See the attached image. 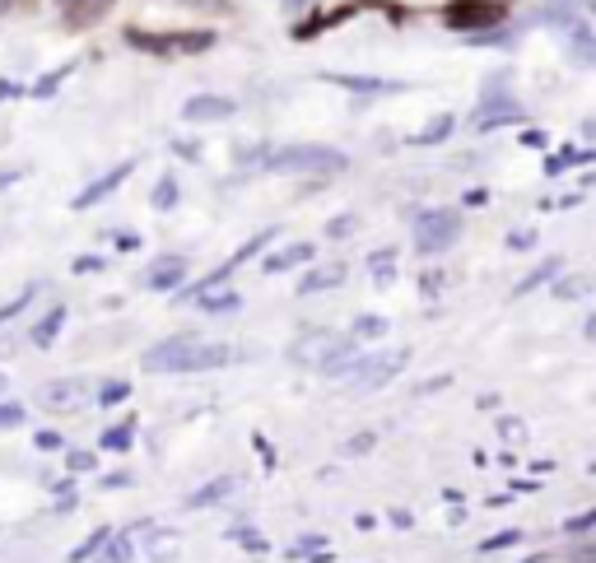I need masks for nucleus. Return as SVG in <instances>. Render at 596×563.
<instances>
[{
  "label": "nucleus",
  "mask_w": 596,
  "mask_h": 563,
  "mask_svg": "<svg viewBox=\"0 0 596 563\" xmlns=\"http://www.w3.org/2000/svg\"><path fill=\"white\" fill-rule=\"evenodd\" d=\"M127 172H131V164H121V168H117V172H108V178H103L98 187H90V191H84V196H80L75 205H94V201H103V191H112L121 178H127Z\"/></svg>",
  "instance_id": "11"
},
{
  "label": "nucleus",
  "mask_w": 596,
  "mask_h": 563,
  "mask_svg": "<svg viewBox=\"0 0 596 563\" xmlns=\"http://www.w3.org/2000/svg\"><path fill=\"white\" fill-rule=\"evenodd\" d=\"M238 355L219 340H168V345H154L145 355L150 373H210V368H224L234 363Z\"/></svg>",
  "instance_id": "1"
},
{
  "label": "nucleus",
  "mask_w": 596,
  "mask_h": 563,
  "mask_svg": "<svg viewBox=\"0 0 596 563\" xmlns=\"http://www.w3.org/2000/svg\"><path fill=\"white\" fill-rule=\"evenodd\" d=\"M182 275H187L182 256H159V261H154V271H150V285L154 289H172V285H182Z\"/></svg>",
  "instance_id": "8"
},
{
  "label": "nucleus",
  "mask_w": 596,
  "mask_h": 563,
  "mask_svg": "<svg viewBox=\"0 0 596 563\" xmlns=\"http://www.w3.org/2000/svg\"><path fill=\"white\" fill-rule=\"evenodd\" d=\"M61 322H65V308H51L47 322H38V331H33V340H38V345H51V340H57V331H61Z\"/></svg>",
  "instance_id": "12"
},
{
  "label": "nucleus",
  "mask_w": 596,
  "mask_h": 563,
  "mask_svg": "<svg viewBox=\"0 0 596 563\" xmlns=\"http://www.w3.org/2000/svg\"><path fill=\"white\" fill-rule=\"evenodd\" d=\"M5 5H10V0H0V10H5Z\"/></svg>",
  "instance_id": "23"
},
{
  "label": "nucleus",
  "mask_w": 596,
  "mask_h": 563,
  "mask_svg": "<svg viewBox=\"0 0 596 563\" xmlns=\"http://www.w3.org/2000/svg\"><path fill=\"white\" fill-rule=\"evenodd\" d=\"M382 331H388L382 322H359V336H382Z\"/></svg>",
  "instance_id": "22"
},
{
  "label": "nucleus",
  "mask_w": 596,
  "mask_h": 563,
  "mask_svg": "<svg viewBox=\"0 0 596 563\" xmlns=\"http://www.w3.org/2000/svg\"><path fill=\"white\" fill-rule=\"evenodd\" d=\"M448 28H489L503 20V5H494V0H452V5L443 10Z\"/></svg>",
  "instance_id": "6"
},
{
  "label": "nucleus",
  "mask_w": 596,
  "mask_h": 563,
  "mask_svg": "<svg viewBox=\"0 0 596 563\" xmlns=\"http://www.w3.org/2000/svg\"><path fill=\"white\" fill-rule=\"evenodd\" d=\"M65 75H70V65H65V70H57V75H47V80H43V84H38V89H33V94H38V98H43V94H57V84H61Z\"/></svg>",
  "instance_id": "19"
},
{
  "label": "nucleus",
  "mask_w": 596,
  "mask_h": 563,
  "mask_svg": "<svg viewBox=\"0 0 596 563\" xmlns=\"http://www.w3.org/2000/svg\"><path fill=\"white\" fill-rule=\"evenodd\" d=\"M127 38L140 51H159V57H168V51H205L215 43V33H140V28H131Z\"/></svg>",
  "instance_id": "3"
},
{
  "label": "nucleus",
  "mask_w": 596,
  "mask_h": 563,
  "mask_svg": "<svg viewBox=\"0 0 596 563\" xmlns=\"http://www.w3.org/2000/svg\"><path fill=\"white\" fill-rule=\"evenodd\" d=\"M14 424H24V410L20 406H0V429H14Z\"/></svg>",
  "instance_id": "18"
},
{
  "label": "nucleus",
  "mask_w": 596,
  "mask_h": 563,
  "mask_svg": "<svg viewBox=\"0 0 596 563\" xmlns=\"http://www.w3.org/2000/svg\"><path fill=\"white\" fill-rule=\"evenodd\" d=\"M457 228H462V219L452 215V209H433V215H425L415 224V248L419 252H443V248H452V238H457Z\"/></svg>",
  "instance_id": "5"
},
{
  "label": "nucleus",
  "mask_w": 596,
  "mask_h": 563,
  "mask_svg": "<svg viewBox=\"0 0 596 563\" xmlns=\"http://www.w3.org/2000/svg\"><path fill=\"white\" fill-rule=\"evenodd\" d=\"M401 368H406V355H401V349H388V355H373V359L349 363V368H345V382H349V386H382V382H392Z\"/></svg>",
  "instance_id": "4"
},
{
  "label": "nucleus",
  "mask_w": 596,
  "mask_h": 563,
  "mask_svg": "<svg viewBox=\"0 0 596 563\" xmlns=\"http://www.w3.org/2000/svg\"><path fill=\"white\" fill-rule=\"evenodd\" d=\"M448 131H452V117H433V127H429V131H419V135H415V145H433V140H443Z\"/></svg>",
  "instance_id": "16"
},
{
  "label": "nucleus",
  "mask_w": 596,
  "mask_h": 563,
  "mask_svg": "<svg viewBox=\"0 0 596 563\" xmlns=\"http://www.w3.org/2000/svg\"><path fill=\"white\" fill-rule=\"evenodd\" d=\"M196 298H201L205 312H229V308H238V294H234V289H229V294H210V289H205V294H196Z\"/></svg>",
  "instance_id": "13"
},
{
  "label": "nucleus",
  "mask_w": 596,
  "mask_h": 563,
  "mask_svg": "<svg viewBox=\"0 0 596 563\" xmlns=\"http://www.w3.org/2000/svg\"><path fill=\"white\" fill-rule=\"evenodd\" d=\"M131 559V550H127V540H117L112 544V554H108V563H127Z\"/></svg>",
  "instance_id": "21"
},
{
  "label": "nucleus",
  "mask_w": 596,
  "mask_h": 563,
  "mask_svg": "<svg viewBox=\"0 0 596 563\" xmlns=\"http://www.w3.org/2000/svg\"><path fill=\"white\" fill-rule=\"evenodd\" d=\"M172 201H178V187H172V178L159 182V196H154V205L159 209H172Z\"/></svg>",
  "instance_id": "17"
},
{
  "label": "nucleus",
  "mask_w": 596,
  "mask_h": 563,
  "mask_svg": "<svg viewBox=\"0 0 596 563\" xmlns=\"http://www.w3.org/2000/svg\"><path fill=\"white\" fill-rule=\"evenodd\" d=\"M182 117H187V121H229V117H234V98H215V94L187 98Z\"/></svg>",
  "instance_id": "7"
},
{
  "label": "nucleus",
  "mask_w": 596,
  "mask_h": 563,
  "mask_svg": "<svg viewBox=\"0 0 596 563\" xmlns=\"http://www.w3.org/2000/svg\"><path fill=\"white\" fill-rule=\"evenodd\" d=\"M43 400H47V406H70V400H84V382H57V386H43Z\"/></svg>",
  "instance_id": "10"
},
{
  "label": "nucleus",
  "mask_w": 596,
  "mask_h": 563,
  "mask_svg": "<svg viewBox=\"0 0 596 563\" xmlns=\"http://www.w3.org/2000/svg\"><path fill=\"white\" fill-rule=\"evenodd\" d=\"M331 80L345 84V89H368V94H373V89H396V84H388V80H359V75H331Z\"/></svg>",
  "instance_id": "15"
},
{
  "label": "nucleus",
  "mask_w": 596,
  "mask_h": 563,
  "mask_svg": "<svg viewBox=\"0 0 596 563\" xmlns=\"http://www.w3.org/2000/svg\"><path fill=\"white\" fill-rule=\"evenodd\" d=\"M229 484H234V480H219V484H210L205 494H196L191 503H196V507H201V503H215V499H219V494H224V489H229Z\"/></svg>",
  "instance_id": "20"
},
{
  "label": "nucleus",
  "mask_w": 596,
  "mask_h": 563,
  "mask_svg": "<svg viewBox=\"0 0 596 563\" xmlns=\"http://www.w3.org/2000/svg\"><path fill=\"white\" fill-rule=\"evenodd\" d=\"M266 168L271 172H336V168H345V154L326 149V145H294V149L271 154Z\"/></svg>",
  "instance_id": "2"
},
{
  "label": "nucleus",
  "mask_w": 596,
  "mask_h": 563,
  "mask_svg": "<svg viewBox=\"0 0 596 563\" xmlns=\"http://www.w3.org/2000/svg\"><path fill=\"white\" fill-rule=\"evenodd\" d=\"M312 256V248H308V242H294V248H285V252H275V256H266V266H261V271H289V266H303V261Z\"/></svg>",
  "instance_id": "9"
},
{
  "label": "nucleus",
  "mask_w": 596,
  "mask_h": 563,
  "mask_svg": "<svg viewBox=\"0 0 596 563\" xmlns=\"http://www.w3.org/2000/svg\"><path fill=\"white\" fill-rule=\"evenodd\" d=\"M341 279H345V266H322L318 275L303 279V289H326V285H341Z\"/></svg>",
  "instance_id": "14"
}]
</instances>
